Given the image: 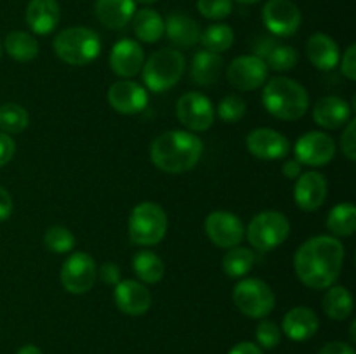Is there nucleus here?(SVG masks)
<instances>
[{"label": "nucleus", "mask_w": 356, "mask_h": 354, "mask_svg": "<svg viewBox=\"0 0 356 354\" xmlns=\"http://www.w3.org/2000/svg\"><path fill=\"white\" fill-rule=\"evenodd\" d=\"M351 111H353V106L348 104V101H344L343 97L325 96L316 101L313 108V120L320 127L336 130L351 120Z\"/></svg>", "instance_id": "obj_20"}, {"label": "nucleus", "mask_w": 356, "mask_h": 354, "mask_svg": "<svg viewBox=\"0 0 356 354\" xmlns=\"http://www.w3.org/2000/svg\"><path fill=\"white\" fill-rule=\"evenodd\" d=\"M108 103L117 113L138 115L148 106V90L132 80H118L108 90Z\"/></svg>", "instance_id": "obj_15"}, {"label": "nucleus", "mask_w": 356, "mask_h": 354, "mask_svg": "<svg viewBox=\"0 0 356 354\" xmlns=\"http://www.w3.org/2000/svg\"><path fill=\"white\" fill-rule=\"evenodd\" d=\"M16 153V142L9 134L0 132V167L7 165Z\"/></svg>", "instance_id": "obj_43"}, {"label": "nucleus", "mask_w": 356, "mask_h": 354, "mask_svg": "<svg viewBox=\"0 0 356 354\" xmlns=\"http://www.w3.org/2000/svg\"><path fill=\"white\" fill-rule=\"evenodd\" d=\"M263 104L271 117L294 121L305 117L308 111L309 94L296 80L287 76H275L264 85Z\"/></svg>", "instance_id": "obj_3"}, {"label": "nucleus", "mask_w": 356, "mask_h": 354, "mask_svg": "<svg viewBox=\"0 0 356 354\" xmlns=\"http://www.w3.org/2000/svg\"><path fill=\"white\" fill-rule=\"evenodd\" d=\"M16 354H42V351L38 349L37 346H33V344H26V346L21 347Z\"/></svg>", "instance_id": "obj_48"}, {"label": "nucleus", "mask_w": 356, "mask_h": 354, "mask_svg": "<svg viewBox=\"0 0 356 354\" xmlns=\"http://www.w3.org/2000/svg\"><path fill=\"white\" fill-rule=\"evenodd\" d=\"M113 298L117 307L127 316H143L152 307V294L145 283L124 280L115 285Z\"/></svg>", "instance_id": "obj_17"}, {"label": "nucleus", "mask_w": 356, "mask_h": 354, "mask_svg": "<svg viewBox=\"0 0 356 354\" xmlns=\"http://www.w3.org/2000/svg\"><path fill=\"white\" fill-rule=\"evenodd\" d=\"M233 302L242 314L261 319L273 311L277 297L266 281L259 278H242L233 288Z\"/></svg>", "instance_id": "obj_8"}, {"label": "nucleus", "mask_w": 356, "mask_h": 354, "mask_svg": "<svg viewBox=\"0 0 356 354\" xmlns=\"http://www.w3.org/2000/svg\"><path fill=\"white\" fill-rule=\"evenodd\" d=\"M169 221L167 214L155 201L136 205L129 217V236L136 245L153 246L165 238Z\"/></svg>", "instance_id": "obj_6"}, {"label": "nucleus", "mask_w": 356, "mask_h": 354, "mask_svg": "<svg viewBox=\"0 0 356 354\" xmlns=\"http://www.w3.org/2000/svg\"><path fill=\"white\" fill-rule=\"evenodd\" d=\"M344 245L336 236H313L294 255V269L301 283L313 290L332 287L344 266Z\"/></svg>", "instance_id": "obj_1"}, {"label": "nucleus", "mask_w": 356, "mask_h": 354, "mask_svg": "<svg viewBox=\"0 0 356 354\" xmlns=\"http://www.w3.org/2000/svg\"><path fill=\"white\" fill-rule=\"evenodd\" d=\"M327 228L334 236H351L356 229V208L351 201L337 203L327 215Z\"/></svg>", "instance_id": "obj_32"}, {"label": "nucleus", "mask_w": 356, "mask_h": 354, "mask_svg": "<svg viewBox=\"0 0 356 354\" xmlns=\"http://www.w3.org/2000/svg\"><path fill=\"white\" fill-rule=\"evenodd\" d=\"M14 208L13 196L3 186H0V222H6L10 217Z\"/></svg>", "instance_id": "obj_44"}, {"label": "nucleus", "mask_w": 356, "mask_h": 354, "mask_svg": "<svg viewBox=\"0 0 356 354\" xmlns=\"http://www.w3.org/2000/svg\"><path fill=\"white\" fill-rule=\"evenodd\" d=\"M228 354H263V351L254 342H240Z\"/></svg>", "instance_id": "obj_47"}, {"label": "nucleus", "mask_w": 356, "mask_h": 354, "mask_svg": "<svg viewBox=\"0 0 356 354\" xmlns=\"http://www.w3.org/2000/svg\"><path fill=\"white\" fill-rule=\"evenodd\" d=\"M247 149L252 156L259 160H282L287 156L291 151V144L289 139L285 137L282 132L273 130V128L261 127L254 128L249 135H247Z\"/></svg>", "instance_id": "obj_16"}, {"label": "nucleus", "mask_w": 356, "mask_h": 354, "mask_svg": "<svg viewBox=\"0 0 356 354\" xmlns=\"http://www.w3.org/2000/svg\"><path fill=\"white\" fill-rule=\"evenodd\" d=\"M132 267L139 281L146 285H155L162 281L163 273H165L163 260L152 250H139L132 257Z\"/></svg>", "instance_id": "obj_30"}, {"label": "nucleus", "mask_w": 356, "mask_h": 354, "mask_svg": "<svg viewBox=\"0 0 356 354\" xmlns=\"http://www.w3.org/2000/svg\"><path fill=\"white\" fill-rule=\"evenodd\" d=\"M94 12L101 24L110 30H120L131 23L136 12V2L134 0H96Z\"/></svg>", "instance_id": "obj_25"}, {"label": "nucleus", "mask_w": 356, "mask_h": 354, "mask_svg": "<svg viewBox=\"0 0 356 354\" xmlns=\"http://www.w3.org/2000/svg\"><path fill=\"white\" fill-rule=\"evenodd\" d=\"M44 243L47 250L54 253H68L75 248V236L65 226H52L45 231Z\"/></svg>", "instance_id": "obj_36"}, {"label": "nucleus", "mask_w": 356, "mask_h": 354, "mask_svg": "<svg viewBox=\"0 0 356 354\" xmlns=\"http://www.w3.org/2000/svg\"><path fill=\"white\" fill-rule=\"evenodd\" d=\"M24 16L33 33L49 35L58 28L61 19V7L58 0H30Z\"/></svg>", "instance_id": "obj_22"}, {"label": "nucleus", "mask_w": 356, "mask_h": 354, "mask_svg": "<svg viewBox=\"0 0 356 354\" xmlns=\"http://www.w3.org/2000/svg\"><path fill=\"white\" fill-rule=\"evenodd\" d=\"M263 21L273 37H291L301 28L302 14L292 0H268L263 7Z\"/></svg>", "instance_id": "obj_12"}, {"label": "nucleus", "mask_w": 356, "mask_h": 354, "mask_svg": "<svg viewBox=\"0 0 356 354\" xmlns=\"http://www.w3.org/2000/svg\"><path fill=\"white\" fill-rule=\"evenodd\" d=\"M97 278V266L92 255L75 252L63 262L59 280L63 288L73 295H83L92 290Z\"/></svg>", "instance_id": "obj_9"}, {"label": "nucleus", "mask_w": 356, "mask_h": 354, "mask_svg": "<svg viewBox=\"0 0 356 354\" xmlns=\"http://www.w3.org/2000/svg\"><path fill=\"white\" fill-rule=\"evenodd\" d=\"M256 253L247 246H233L228 248L226 255L222 257V271L229 278H245L252 271L256 264Z\"/></svg>", "instance_id": "obj_31"}, {"label": "nucleus", "mask_w": 356, "mask_h": 354, "mask_svg": "<svg viewBox=\"0 0 356 354\" xmlns=\"http://www.w3.org/2000/svg\"><path fill=\"white\" fill-rule=\"evenodd\" d=\"M355 328H356V321H351V326H350V339H351V342H355V340H356Z\"/></svg>", "instance_id": "obj_49"}, {"label": "nucleus", "mask_w": 356, "mask_h": 354, "mask_svg": "<svg viewBox=\"0 0 356 354\" xmlns=\"http://www.w3.org/2000/svg\"><path fill=\"white\" fill-rule=\"evenodd\" d=\"M341 149L346 155L350 162L356 160V120L351 118L346 125H344L343 135H341Z\"/></svg>", "instance_id": "obj_40"}, {"label": "nucleus", "mask_w": 356, "mask_h": 354, "mask_svg": "<svg viewBox=\"0 0 356 354\" xmlns=\"http://www.w3.org/2000/svg\"><path fill=\"white\" fill-rule=\"evenodd\" d=\"M318 326L320 319L316 312L306 305H298L284 316L282 332L294 342H305L318 332Z\"/></svg>", "instance_id": "obj_21"}, {"label": "nucleus", "mask_w": 356, "mask_h": 354, "mask_svg": "<svg viewBox=\"0 0 356 354\" xmlns=\"http://www.w3.org/2000/svg\"><path fill=\"white\" fill-rule=\"evenodd\" d=\"M165 31L169 40L172 42L176 47L181 49H190L200 42L202 28L193 17L186 16L183 12H172L169 14L165 21Z\"/></svg>", "instance_id": "obj_24"}, {"label": "nucleus", "mask_w": 356, "mask_h": 354, "mask_svg": "<svg viewBox=\"0 0 356 354\" xmlns=\"http://www.w3.org/2000/svg\"><path fill=\"white\" fill-rule=\"evenodd\" d=\"M299 61V54L292 45L280 44L278 42L273 49H271L270 54L266 56L264 62H266L268 69H273V71H289V69L294 68Z\"/></svg>", "instance_id": "obj_35"}, {"label": "nucleus", "mask_w": 356, "mask_h": 354, "mask_svg": "<svg viewBox=\"0 0 356 354\" xmlns=\"http://www.w3.org/2000/svg\"><path fill=\"white\" fill-rule=\"evenodd\" d=\"M131 21L134 35L145 44H155L162 38L163 31H165L163 17L155 9H149V7L136 10Z\"/></svg>", "instance_id": "obj_27"}, {"label": "nucleus", "mask_w": 356, "mask_h": 354, "mask_svg": "<svg viewBox=\"0 0 356 354\" xmlns=\"http://www.w3.org/2000/svg\"><path fill=\"white\" fill-rule=\"evenodd\" d=\"M134 2H138V3H143V6H152V3L159 2V0H134Z\"/></svg>", "instance_id": "obj_50"}, {"label": "nucleus", "mask_w": 356, "mask_h": 354, "mask_svg": "<svg viewBox=\"0 0 356 354\" xmlns=\"http://www.w3.org/2000/svg\"><path fill=\"white\" fill-rule=\"evenodd\" d=\"M306 54H308L309 62L315 68L322 71H330L339 65L341 51L339 45L336 44L330 35L327 33H313L306 42Z\"/></svg>", "instance_id": "obj_23"}, {"label": "nucleus", "mask_w": 356, "mask_h": 354, "mask_svg": "<svg viewBox=\"0 0 356 354\" xmlns=\"http://www.w3.org/2000/svg\"><path fill=\"white\" fill-rule=\"evenodd\" d=\"M186 59L177 49L163 47L153 52L143 65V80L152 92L170 90L184 75Z\"/></svg>", "instance_id": "obj_5"}, {"label": "nucleus", "mask_w": 356, "mask_h": 354, "mask_svg": "<svg viewBox=\"0 0 356 354\" xmlns=\"http://www.w3.org/2000/svg\"><path fill=\"white\" fill-rule=\"evenodd\" d=\"M145 51L141 45L131 38H122L111 47L110 66L113 73L122 78H132L138 75L145 65Z\"/></svg>", "instance_id": "obj_19"}, {"label": "nucleus", "mask_w": 356, "mask_h": 354, "mask_svg": "<svg viewBox=\"0 0 356 354\" xmlns=\"http://www.w3.org/2000/svg\"><path fill=\"white\" fill-rule=\"evenodd\" d=\"M256 339L261 347H264V349H273V347H277L280 344L282 328L275 321L263 319L256 326Z\"/></svg>", "instance_id": "obj_39"}, {"label": "nucleus", "mask_w": 356, "mask_h": 354, "mask_svg": "<svg viewBox=\"0 0 356 354\" xmlns=\"http://www.w3.org/2000/svg\"><path fill=\"white\" fill-rule=\"evenodd\" d=\"M3 49H6V52L14 61L28 62L37 58L38 51H40V45H38L37 38L31 33L14 30L10 33H7L6 40H3Z\"/></svg>", "instance_id": "obj_29"}, {"label": "nucleus", "mask_w": 356, "mask_h": 354, "mask_svg": "<svg viewBox=\"0 0 356 354\" xmlns=\"http://www.w3.org/2000/svg\"><path fill=\"white\" fill-rule=\"evenodd\" d=\"M327 191H329V184L323 174L315 172V170L301 174L296 179L294 186L296 205L305 212L318 210L325 201Z\"/></svg>", "instance_id": "obj_18"}, {"label": "nucleus", "mask_w": 356, "mask_h": 354, "mask_svg": "<svg viewBox=\"0 0 356 354\" xmlns=\"http://www.w3.org/2000/svg\"><path fill=\"white\" fill-rule=\"evenodd\" d=\"M247 111V103L238 94H228L221 99L218 106V115L226 124H236L243 118Z\"/></svg>", "instance_id": "obj_37"}, {"label": "nucleus", "mask_w": 356, "mask_h": 354, "mask_svg": "<svg viewBox=\"0 0 356 354\" xmlns=\"http://www.w3.org/2000/svg\"><path fill=\"white\" fill-rule=\"evenodd\" d=\"M30 124V115L21 104L6 103L0 106V130L3 134H21Z\"/></svg>", "instance_id": "obj_34"}, {"label": "nucleus", "mask_w": 356, "mask_h": 354, "mask_svg": "<svg viewBox=\"0 0 356 354\" xmlns=\"http://www.w3.org/2000/svg\"><path fill=\"white\" fill-rule=\"evenodd\" d=\"M294 155L301 165L323 167L336 156V142L325 132H306L296 141Z\"/></svg>", "instance_id": "obj_13"}, {"label": "nucleus", "mask_w": 356, "mask_h": 354, "mask_svg": "<svg viewBox=\"0 0 356 354\" xmlns=\"http://www.w3.org/2000/svg\"><path fill=\"white\" fill-rule=\"evenodd\" d=\"M222 66H225V61L221 56L202 49L195 52L191 59V78L198 85H212L221 76Z\"/></svg>", "instance_id": "obj_26"}, {"label": "nucleus", "mask_w": 356, "mask_h": 354, "mask_svg": "<svg viewBox=\"0 0 356 354\" xmlns=\"http://www.w3.org/2000/svg\"><path fill=\"white\" fill-rule=\"evenodd\" d=\"M233 42H235V31H233V28L225 23H216L202 31L198 44L204 45L205 51L221 54V52L228 51L232 47Z\"/></svg>", "instance_id": "obj_33"}, {"label": "nucleus", "mask_w": 356, "mask_h": 354, "mask_svg": "<svg viewBox=\"0 0 356 354\" xmlns=\"http://www.w3.org/2000/svg\"><path fill=\"white\" fill-rule=\"evenodd\" d=\"M197 9L211 21L226 19L233 12V0H197Z\"/></svg>", "instance_id": "obj_38"}, {"label": "nucleus", "mask_w": 356, "mask_h": 354, "mask_svg": "<svg viewBox=\"0 0 356 354\" xmlns=\"http://www.w3.org/2000/svg\"><path fill=\"white\" fill-rule=\"evenodd\" d=\"M323 312L334 321H344L353 312V295L346 287L332 285L323 297Z\"/></svg>", "instance_id": "obj_28"}, {"label": "nucleus", "mask_w": 356, "mask_h": 354, "mask_svg": "<svg viewBox=\"0 0 356 354\" xmlns=\"http://www.w3.org/2000/svg\"><path fill=\"white\" fill-rule=\"evenodd\" d=\"M54 52L70 66H86L101 54V38L86 26H70L54 38Z\"/></svg>", "instance_id": "obj_4"}, {"label": "nucleus", "mask_w": 356, "mask_h": 354, "mask_svg": "<svg viewBox=\"0 0 356 354\" xmlns=\"http://www.w3.org/2000/svg\"><path fill=\"white\" fill-rule=\"evenodd\" d=\"M301 163L298 160H287V162L282 165V174H284L287 179H298L301 176Z\"/></svg>", "instance_id": "obj_46"}, {"label": "nucleus", "mask_w": 356, "mask_h": 354, "mask_svg": "<svg viewBox=\"0 0 356 354\" xmlns=\"http://www.w3.org/2000/svg\"><path fill=\"white\" fill-rule=\"evenodd\" d=\"M204 228L209 239L216 246H221V248L226 250L238 246L243 242V238H245V226H243L242 219L238 215L232 214V212H212L205 219Z\"/></svg>", "instance_id": "obj_11"}, {"label": "nucleus", "mask_w": 356, "mask_h": 354, "mask_svg": "<svg viewBox=\"0 0 356 354\" xmlns=\"http://www.w3.org/2000/svg\"><path fill=\"white\" fill-rule=\"evenodd\" d=\"M0 58H2V42H0Z\"/></svg>", "instance_id": "obj_52"}, {"label": "nucleus", "mask_w": 356, "mask_h": 354, "mask_svg": "<svg viewBox=\"0 0 356 354\" xmlns=\"http://www.w3.org/2000/svg\"><path fill=\"white\" fill-rule=\"evenodd\" d=\"M176 115L190 132H204L214 124L216 110L211 99L202 92H186L177 99Z\"/></svg>", "instance_id": "obj_10"}, {"label": "nucleus", "mask_w": 356, "mask_h": 354, "mask_svg": "<svg viewBox=\"0 0 356 354\" xmlns=\"http://www.w3.org/2000/svg\"><path fill=\"white\" fill-rule=\"evenodd\" d=\"M318 354H356V353H355L353 346L336 340V342L325 344V346L318 351Z\"/></svg>", "instance_id": "obj_45"}, {"label": "nucleus", "mask_w": 356, "mask_h": 354, "mask_svg": "<svg viewBox=\"0 0 356 354\" xmlns=\"http://www.w3.org/2000/svg\"><path fill=\"white\" fill-rule=\"evenodd\" d=\"M268 66L254 54L238 56L229 62L226 69L228 82L238 90H256L268 80Z\"/></svg>", "instance_id": "obj_14"}, {"label": "nucleus", "mask_w": 356, "mask_h": 354, "mask_svg": "<svg viewBox=\"0 0 356 354\" xmlns=\"http://www.w3.org/2000/svg\"><path fill=\"white\" fill-rule=\"evenodd\" d=\"M291 235L287 215L278 210H264L254 215L247 228V239L259 252L278 248Z\"/></svg>", "instance_id": "obj_7"}, {"label": "nucleus", "mask_w": 356, "mask_h": 354, "mask_svg": "<svg viewBox=\"0 0 356 354\" xmlns=\"http://www.w3.org/2000/svg\"><path fill=\"white\" fill-rule=\"evenodd\" d=\"M97 278L106 285H117L120 281V267L113 262H104L103 266L97 269Z\"/></svg>", "instance_id": "obj_42"}, {"label": "nucleus", "mask_w": 356, "mask_h": 354, "mask_svg": "<svg viewBox=\"0 0 356 354\" xmlns=\"http://www.w3.org/2000/svg\"><path fill=\"white\" fill-rule=\"evenodd\" d=\"M339 65H341V71H343V75L346 76L348 80H351V82H355L356 80V45L355 44H351L350 47L346 49L343 59H339Z\"/></svg>", "instance_id": "obj_41"}, {"label": "nucleus", "mask_w": 356, "mask_h": 354, "mask_svg": "<svg viewBox=\"0 0 356 354\" xmlns=\"http://www.w3.org/2000/svg\"><path fill=\"white\" fill-rule=\"evenodd\" d=\"M204 144L190 130H167L156 135L149 148L152 162L165 174H184L202 158Z\"/></svg>", "instance_id": "obj_2"}, {"label": "nucleus", "mask_w": 356, "mask_h": 354, "mask_svg": "<svg viewBox=\"0 0 356 354\" xmlns=\"http://www.w3.org/2000/svg\"><path fill=\"white\" fill-rule=\"evenodd\" d=\"M236 2H240V3H247V6H252V3L261 2V0H236Z\"/></svg>", "instance_id": "obj_51"}]
</instances>
